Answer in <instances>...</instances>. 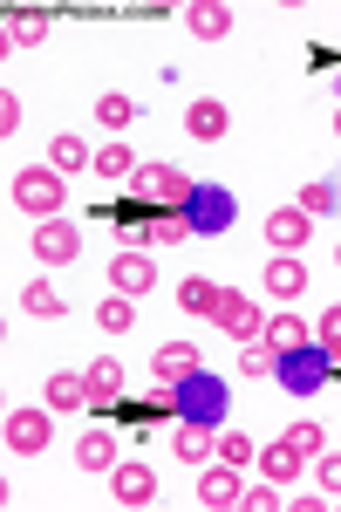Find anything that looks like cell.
<instances>
[{"instance_id":"1","label":"cell","mask_w":341,"mask_h":512,"mask_svg":"<svg viewBox=\"0 0 341 512\" xmlns=\"http://www.w3.org/2000/svg\"><path fill=\"white\" fill-rule=\"evenodd\" d=\"M48 444H55V410H48V403L7 410V451H14V458H41Z\"/></svg>"},{"instance_id":"2","label":"cell","mask_w":341,"mask_h":512,"mask_svg":"<svg viewBox=\"0 0 341 512\" xmlns=\"http://www.w3.org/2000/svg\"><path fill=\"white\" fill-rule=\"evenodd\" d=\"M219 410H226V383L219 376H185L178 383V424H219Z\"/></svg>"},{"instance_id":"3","label":"cell","mask_w":341,"mask_h":512,"mask_svg":"<svg viewBox=\"0 0 341 512\" xmlns=\"http://www.w3.org/2000/svg\"><path fill=\"white\" fill-rule=\"evenodd\" d=\"M14 205L35 212V219H55L69 192H62V171H14Z\"/></svg>"},{"instance_id":"4","label":"cell","mask_w":341,"mask_h":512,"mask_svg":"<svg viewBox=\"0 0 341 512\" xmlns=\"http://www.w3.org/2000/svg\"><path fill=\"white\" fill-rule=\"evenodd\" d=\"M328 369H335V362H328V349H321V342H307V349L280 355V369H273V376H280L294 396H314L321 383H328Z\"/></svg>"},{"instance_id":"5","label":"cell","mask_w":341,"mask_h":512,"mask_svg":"<svg viewBox=\"0 0 341 512\" xmlns=\"http://www.w3.org/2000/svg\"><path fill=\"white\" fill-rule=\"evenodd\" d=\"M130 185H137V192L151 198V205H178V212H185L191 198H198V185H191V178L178 171V164H144V171H137Z\"/></svg>"},{"instance_id":"6","label":"cell","mask_w":341,"mask_h":512,"mask_svg":"<svg viewBox=\"0 0 341 512\" xmlns=\"http://www.w3.org/2000/svg\"><path fill=\"white\" fill-rule=\"evenodd\" d=\"M205 321H212V328H226L232 342H260V328H266V315L239 294V287H219V308H212Z\"/></svg>"},{"instance_id":"7","label":"cell","mask_w":341,"mask_h":512,"mask_svg":"<svg viewBox=\"0 0 341 512\" xmlns=\"http://www.w3.org/2000/svg\"><path fill=\"white\" fill-rule=\"evenodd\" d=\"M110 287L116 294H151L157 287V260H151V246H116V260H110Z\"/></svg>"},{"instance_id":"8","label":"cell","mask_w":341,"mask_h":512,"mask_svg":"<svg viewBox=\"0 0 341 512\" xmlns=\"http://www.w3.org/2000/svg\"><path fill=\"white\" fill-rule=\"evenodd\" d=\"M191 233H226L232 219H239V205H232V192H219V185H198V198L185 205Z\"/></svg>"},{"instance_id":"9","label":"cell","mask_w":341,"mask_h":512,"mask_svg":"<svg viewBox=\"0 0 341 512\" xmlns=\"http://www.w3.org/2000/svg\"><path fill=\"white\" fill-rule=\"evenodd\" d=\"M82 253V233L69 226V219H41L35 226V260H48V267H69Z\"/></svg>"},{"instance_id":"10","label":"cell","mask_w":341,"mask_h":512,"mask_svg":"<svg viewBox=\"0 0 341 512\" xmlns=\"http://www.w3.org/2000/svg\"><path fill=\"white\" fill-rule=\"evenodd\" d=\"M110 492H116V506H151V499H157V478H151V465H137V458H116Z\"/></svg>"},{"instance_id":"11","label":"cell","mask_w":341,"mask_h":512,"mask_svg":"<svg viewBox=\"0 0 341 512\" xmlns=\"http://www.w3.org/2000/svg\"><path fill=\"white\" fill-rule=\"evenodd\" d=\"M246 499V485H239V465H205V478H198V506H212V512H226V506H239Z\"/></svg>"},{"instance_id":"12","label":"cell","mask_w":341,"mask_h":512,"mask_svg":"<svg viewBox=\"0 0 341 512\" xmlns=\"http://www.w3.org/2000/svg\"><path fill=\"white\" fill-rule=\"evenodd\" d=\"M307 233H314V219H307L301 205H280V212L266 219V239H273V253H301Z\"/></svg>"},{"instance_id":"13","label":"cell","mask_w":341,"mask_h":512,"mask_svg":"<svg viewBox=\"0 0 341 512\" xmlns=\"http://www.w3.org/2000/svg\"><path fill=\"white\" fill-rule=\"evenodd\" d=\"M185 130L198 137V144H219V137L232 130V110L219 103V96H198V103L185 110Z\"/></svg>"},{"instance_id":"14","label":"cell","mask_w":341,"mask_h":512,"mask_svg":"<svg viewBox=\"0 0 341 512\" xmlns=\"http://www.w3.org/2000/svg\"><path fill=\"white\" fill-rule=\"evenodd\" d=\"M253 465H260V478H273L280 492H287V485H294V478L307 472V458H301V451H294V444H287V437H280V444H266V451H260V458H253Z\"/></svg>"},{"instance_id":"15","label":"cell","mask_w":341,"mask_h":512,"mask_svg":"<svg viewBox=\"0 0 341 512\" xmlns=\"http://www.w3.org/2000/svg\"><path fill=\"white\" fill-rule=\"evenodd\" d=\"M151 376L157 383H185V376H198V349H191V342H164V349L151 355Z\"/></svg>"},{"instance_id":"16","label":"cell","mask_w":341,"mask_h":512,"mask_svg":"<svg viewBox=\"0 0 341 512\" xmlns=\"http://www.w3.org/2000/svg\"><path fill=\"white\" fill-rule=\"evenodd\" d=\"M48 171H69V178H76V171H96V151L82 144L76 130H62V137L48 144Z\"/></svg>"},{"instance_id":"17","label":"cell","mask_w":341,"mask_h":512,"mask_svg":"<svg viewBox=\"0 0 341 512\" xmlns=\"http://www.w3.org/2000/svg\"><path fill=\"white\" fill-rule=\"evenodd\" d=\"M266 294H280V301H294V294H307V267L294 260V253L266 260Z\"/></svg>"},{"instance_id":"18","label":"cell","mask_w":341,"mask_h":512,"mask_svg":"<svg viewBox=\"0 0 341 512\" xmlns=\"http://www.w3.org/2000/svg\"><path fill=\"white\" fill-rule=\"evenodd\" d=\"M171 444H178V458H185V465H205V458L219 451V424H178Z\"/></svg>"},{"instance_id":"19","label":"cell","mask_w":341,"mask_h":512,"mask_svg":"<svg viewBox=\"0 0 341 512\" xmlns=\"http://www.w3.org/2000/svg\"><path fill=\"white\" fill-rule=\"evenodd\" d=\"M260 342H266V349H273V355H294V349H307L314 335H307V328H301V321H294V315H266Z\"/></svg>"},{"instance_id":"20","label":"cell","mask_w":341,"mask_h":512,"mask_svg":"<svg viewBox=\"0 0 341 512\" xmlns=\"http://www.w3.org/2000/svg\"><path fill=\"white\" fill-rule=\"evenodd\" d=\"M76 465L82 472H116V437L110 431H82L76 437Z\"/></svg>"},{"instance_id":"21","label":"cell","mask_w":341,"mask_h":512,"mask_svg":"<svg viewBox=\"0 0 341 512\" xmlns=\"http://www.w3.org/2000/svg\"><path fill=\"white\" fill-rule=\"evenodd\" d=\"M185 239H191V219H185V212H157V219L130 239V246H185Z\"/></svg>"},{"instance_id":"22","label":"cell","mask_w":341,"mask_h":512,"mask_svg":"<svg viewBox=\"0 0 341 512\" xmlns=\"http://www.w3.org/2000/svg\"><path fill=\"white\" fill-rule=\"evenodd\" d=\"M82 383H89V403H96V410H110L116 396H123V369H116V362H89Z\"/></svg>"},{"instance_id":"23","label":"cell","mask_w":341,"mask_h":512,"mask_svg":"<svg viewBox=\"0 0 341 512\" xmlns=\"http://www.w3.org/2000/svg\"><path fill=\"white\" fill-rule=\"evenodd\" d=\"M185 28L191 35H205V41H219V35H232V7H212V0H198L185 14Z\"/></svg>"},{"instance_id":"24","label":"cell","mask_w":341,"mask_h":512,"mask_svg":"<svg viewBox=\"0 0 341 512\" xmlns=\"http://www.w3.org/2000/svg\"><path fill=\"white\" fill-rule=\"evenodd\" d=\"M41 35H48V14H41V7H14V14H7V41H14V48H35Z\"/></svg>"},{"instance_id":"25","label":"cell","mask_w":341,"mask_h":512,"mask_svg":"<svg viewBox=\"0 0 341 512\" xmlns=\"http://www.w3.org/2000/svg\"><path fill=\"white\" fill-rule=\"evenodd\" d=\"M137 171H144V164H137L130 151H123V137L96 151V178H110V185H123V178H137Z\"/></svg>"},{"instance_id":"26","label":"cell","mask_w":341,"mask_h":512,"mask_svg":"<svg viewBox=\"0 0 341 512\" xmlns=\"http://www.w3.org/2000/svg\"><path fill=\"white\" fill-rule=\"evenodd\" d=\"M21 315H35V321H55V315H69V308H62V294H55L48 280H35V287H21Z\"/></svg>"},{"instance_id":"27","label":"cell","mask_w":341,"mask_h":512,"mask_svg":"<svg viewBox=\"0 0 341 512\" xmlns=\"http://www.w3.org/2000/svg\"><path fill=\"white\" fill-rule=\"evenodd\" d=\"M96 123H103V130H116V137H123V130H130V123H137V103H130V96H123V89H116V96H96Z\"/></svg>"},{"instance_id":"28","label":"cell","mask_w":341,"mask_h":512,"mask_svg":"<svg viewBox=\"0 0 341 512\" xmlns=\"http://www.w3.org/2000/svg\"><path fill=\"white\" fill-rule=\"evenodd\" d=\"M48 410H82L89 403V383L82 376H48V396H41Z\"/></svg>"},{"instance_id":"29","label":"cell","mask_w":341,"mask_h":512,"mask_svg":"<svg viewBox=\"0 0 341 512\" xmlns=\"http://www.w3.org/2000/svg\"><path fill=\"white\" fill-rule=\"evenodd\" d=\"M212 458H226V465H239V472H246V465L260 458V444H253L246 431H219V451H212Z\"/></svg>"},{"instance_id":"30","label":"cell","mask_w":341,"mask_h":512,"mask_svg":"<svg viewBox=\"0 0 341 512\" xmlns=\"http://www.w3.org/2000/svg\"><path fill=\"white\" fill-rule=\"evenodd\" d=\"M96 321H103V335H130V321H137V308H130V294H110V301L96 308Z\"/></svg>"},{"instance_id":"31","label":"cell","mask_w":341,"mask_h":512,"mask_svg":"<svg viewBox=\"0 0 341 512\" xmlns=\"http://www.w3.org/2000/svg\"><path fill=\"white\" fill-rule=\"evenodd\" d=\"M178 308H185V315H212V308H219V287H212V280H185V287H178Z\"/></svg>"},{"instance_id":"32","label":"cell","mask_w":341,"mask_h":512,"mask_svg":"<svg viewBox=\"0 0 341 512\" xmlns=\"http://www.w3.org/2000/svg\"><path fill=\"white\" fill-rule=\"evenodd\" d=\"M301 212H307V219H321V212H341V192L328 185V178H314V185H301Z\"/></svg>"},{"instance_id":"33","label":"cell","mask_w":341,"mask_h":512,"mask_svg":"<svg viewBox=\"0 0 341 512\" xmlns=\"http://www.w3.org/2000/svg\"><path fill=\"white\" fill-rule=\"evenodd\" d=\"M287 444H294L301 458H321V451H328V431H321V424H287Z\"/></svg>"},{"instance_id":"34","label":"cell","mask_w":341,"mask_h":512,"mask_svg":"<svg viewBox=\"0 0 341 512\" xmlns=\"http://www.w3.org/2000/svg\"><path fill=\"white\" fill-rule=\"evenodd\" d=\"M280 369V355L266 349V342H246V355H239V376H273Z\"/></svg>"},{"instance_id":"35","label":"cell","mask_w":341,"mask_h":512,"mask_svg":"<svg viewBox=\"0 0 341 512\" xmlns=\"http://www.w3.org/2000/svg\"><path fill=\"white\" fill-rule=\"evenodd\" d=\"M314 342H321V349H328V362L341 369V308H328V315H321V328H314Z\"/></svg>"},{"instance_id":"36","label":"cell","mask_w":341,"mask_h":512,"mask_svg":"<svg viewBox=\"0 0 341 512\" xmlns=\"http://www.w3.org/2000/svg\"><path fill=\"white\" fill-rule=\"evenodd\" d=\"M314 478H321L328 499H341V451H321V458H314Z\"/></svg>"},{"instance_id":"37","label":"cell","mask_w":341,"mask_h":512,"mask_svg":"<svg viewBox=\"0 0 341 512\" xmlns=\"http://www.w3.org/2000/svg\"><path fill=\"white\" fill-rule=\"evenodd\" d=\"M280 506V485H246V499H239V512H273Z\"/></svg>"},{"instance_id":"38","label":"cell","mask_w":341,"mask_h":512,"mask_svg":"<svg viewBox=\"0 0 341 512\" xmlns=\"http://www.w3.org/2000/svg\"><path fill=\"white\" fill-rule=\"evenodd\" d=\"M14 130H21V103H14V96H0V137L14 144Z\"/></svg>"},{"instance_id":"39","label":"cell","mask_w":341,"mask_h":512,"mask_svg":"<svg viewBox=\"0 0 341 512\" xmlns=\"http://www.w3.org/2000/svg\"><path fill=\"white\" fill-rule=\"evenodd\" d=\"M335 137H341V110H335Z\"/></svg>"},{"instance_id":"40","label":"cell","mask_w":341,"mask_h":512,"mask_svg":"<svg viewBox=\"0 0 341 512\" xmlns=\"http://www.w3.org/2000/svg\"><path fill=\"white\" fill-rule=\"evenodd\" d=\"M335 267H341V246H335Z\"/></svg>"},{"instance_id":"41","label":"cell","mask_w":341,"mask_h":512,"mask_svg":"<svg viewBox=\"0 0 341 512\" xmlns=\"http://www.w3.org/2000/svg\"><path fill=\"white\" fill-rule=\"evenodd\" d=\"M335 192H341V185H335Z\"/></svg>"}]
</instances>
